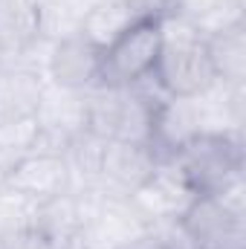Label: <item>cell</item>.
I'll list each match as a JSON object with an SVG mask.
<instances>
[{"label":"cell","mask_w":246,"mask_h":249,"mask_svg":"<svg viewBox=\"0 0 246 249\" xmlns=\"http://www.w3.org/2000/svg\"><path fill=\"white\" fill-rule=\"evenodd\" d=\"M162 23V47L154 67V78L168 96L197 99L217 84L214 67L206 50V35L194 29L174 12L159 15Z\"/></svg>","instance_id":"6da1fadb"},{"label":"cell","mask_w":246,"mask_h":249,"mask_svg":"<svg viewBox=\"0 0 246 249\" xmlns=\"http://www.w3.org/2000/svg\"><path fill=\"white\" fill-rule=\"evenodd\" d=\"M177 174L200 194H223L244 180V148L232 130H203L168 160Z\"/></svg>","instance_id":"7a4b0ae2"},{"label":"cell","mask_w":246,"mask_h":249,"mask_svg":"<svg viewBox=\"0 0 246 249\" xmlns=\"http://www.w3.org/2000/svg\"><path fill=\"white\" fill-rule=\"evenodd\" d=\"M162 15V12H159ZM159 15L145 18L133 29L102 53V78L99 87H130L133 81L154 72L159 47H162V23Z\"/></svg>","instance_id":"3957f363"},{"label":"cell","mask_w":246,"mask_h":249,"mask_svg":"<svg viewBox=\"0 0 246 249\" xmlns=\"http://www.w3.org/2000/svg\"><path fill=\"white\" fill-rule=\"evenodd\" d=\"M197 249H246L244 209L220 194H200L183 217Z\"/></svg>","instance_id":"277c9868"},{"label":"cell","mask_w":246,"mask_h":249,"mask_svg":"<svg viewBox=\"0 0 246 249\" xmlns=\"http://www.w3.org/2000/svg\"><path fill=\"white\" fill-rule=\"evenodd\" d=\"M157 171V157L148 145H136V142H105L99 168H96V180L93 191L105 194V197H130L145 186Z\"/></svg>","instance_id":"5b68a950"},{"label":"cell","mask_w":246,"mask_h":249,"mask_svg":"<svg viewBox=\"0 0 246 249\" xmlns=\"http://www.w3.org/2000/svg\"><path fill=\"white\" fill-rule=\"evenodd\" d=\"M3 186L23 194L32 203H44V200H53V197L72 191V171H70V162L61 151L35 145V151L20 157L3 174Z\"/></svg>","instance_id":"8992f818"},{"label":"cell","mask_w":246,"mask_h":249,"mask_svg":"<svg viewBox=\"0 0 246 249\" xmlns=\"http://www.w3.org/2000/svg\"><path fill=\"white\" fill-rule=\"evenodd\" d=\"M194 197L197 194L177 174V168L171 162H157L154 177L136 194H130L127 200L139 212V217L148 226H154V223H162V220H180L188 212V206L194 203Z\"/></svg>","instance_id":"52a82bcc"},{"label":"cell","mask_w":246,"mask_h":249,"mask_svg":"<svg viewBox=\"0 0 246 249\" xmlns=\"http://www.w3.org/2000/svg\"><path fill=\"white\" fill-rule=\"evenodd\" d=\"M206 130L203 110L197 99H177L168 96L157 110H154V124H151V139L148 148L154 151L157 162L174 160V154L188 145L194 136Z\"/></svg>","instance_id":"ba28073f"},{"label":"cell","mask_w":246,"mask_h":249,"mask_svg":"<svg viewBox=\"0 0 246 249\" xmlns=\"http://www.w3.org/2000/svg\"><path fill=\"white\" fill-rule=\"evenodd\" d=\"M50 81L64 90H96L102 78V50H96L81 32H70L55 41L50 61Z\"/></svg>","instance_id":"9c48e42d"},{"label":"cell","mask_w":246,"mask_h":249,"mask_svg":"<svg viewBox=\"0 0 246 249\" xmlns=\"http://www.w3.org/2000/svg\"><path fill=\"white\" fill-rule=\"evenodd\" d=\"M154 15H159V9H154V0H102L87 9L78 32L96 50L105 53L127 29H133L136 23H142L145 18H154Z\"/></svg>","instance_id":"30bf717a"},{"label":"cell","mask_w":246,"mask_h":249,"mask_svg":"<svg viewBox=\"0 0 246 249\" xmlns=\"http://www.w3.org/2000/svg\"><path fill=\"white\" fill-rule=\"evenodd\" d=\"M41 93L44 81L38 72L23 67H0V122L35 119Z\"/></svg>","instance_id":"8fae6325"},{"label":"cell","mask_w":246,"mask_h":249,"mask_svg":"<svg viewBox=\"0 0 246 249\" xmlns=\"http://www.w3.org/2000/svg\"><path fill=\"white\" fill-rule=\"evenodd\" d=\"M206 50L214 67V75L226 87H244L246 78V32L244 23H229L206 35Z\"/></svg>","instance_id":"7c38bea8"},{"label":"cell","mask_w":246,"mask_h":249,"mask_svg":"<svg viewBox=\"0 0 246 249\" xmlns=\"http://www.w3.org/2000/svg\"><path fill=\"white\" fill-rule=\"evenodd\" d=\"M44 9L38 0H0V47L9 53H23L41 35Z\"/></svg>","instance_id":"4fadbf2b"},{"label":"cell","mask_w":246,"mask_h":249,"mask_svg":"<svg viewBox=\"0 0 246 249\" xmlns=\"http://www.w3.org/2000/svg\"><path fill=\"white\" fill-rule=\"evenodd\" d=\"M35 145H38V124H35V119L0 122V171L6 174L20 157L35 151Z\"/></svg>","instance_id":"5bb4252c"},{"label":"cell","mask_w":246,"mask_h":249,"mask_svg":"<svg viewBox=\"0 0 246 249\" xmlns=\"http://www.w3.org/2000/svg\"><path fill=\"white\" fill-rule=\"evenodd\" d=\"M35 206L38 203L26 200L23 194H18V191H12L6 186L0 188V241H9V238H18V235L29 232Z\"/></svg>","instance_id":"9a60e30c"},{"label":"cell","mask_w":246,"mask_h":249,"mask_svg":"<svg viewBox=\"0 0 246 249\" xmlns=\"http://www.w3.org/2000/svg\"><path fill=\"white\" fill-rule=\"evenodd\" d=\"M119 249H165V247H162V241L157 238V232H154V229H145L142 235L130 238V241L122 244Z\"/></svg>","instance_id":"2e32d148"},{"label":"cell","mask_w":246,"mask_h":249,"mask_svg":"<svg viewBox=\"0 0 246 249\" xmlns=\"http://www.w3.org/2000/svg\"><path fill=\"white\" fill-rule=\"evenodd\" d=\"M3 64H6V50L0 47V67H3Z\"/></svg>","instance_id":"e0dca14e"},{"label":"cell","mask_w":246,"mask_h":249,"mask_svg":"<svg viewBox=\"0 0 246 249\" xmlns=\"http://www.w3.org/2000/svg\"><path fill=\"white\" fill-rule=\"evenodd\" d=\"M0 249H12V247H9V244H6V241H0Z\"/></svg>","instance_id":"ac0fdd59"},{"label":"cell","mask_w":246,"mask_h":249,"mask_svg":"<svg viewBox=\"0 0 246 249\" xmlns=\"http://www.w3.org/2000/svg\"><path fill=\"white\" fill-rule=\"evenodd\" d=\"M0 188H3V171H0Z\"/></svg>","instance_id":"d6986e66"},{"label":"cell","mask_w":246,"mask_h":249,"mask_svg":"<svg viewBox=\"0 0 246 249\" xmlns=\"http://www.w3.org/2000/svg\"><path fill=\"white\" fill-rule=\"evenodd\" d=\"M78 249H87V247H78Z\"/></svg>","instance_id":"ffe728a7"}]
</instances>
